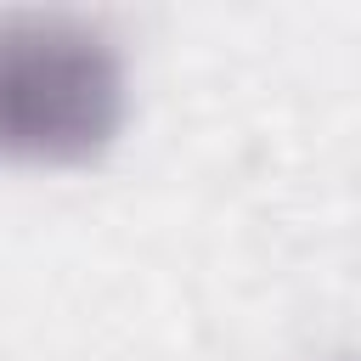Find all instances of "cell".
<instances>
[{"label": "cell", "mask_w": 361, "mask_h": 361, "mask_svg": "<svg viewBox=\"0 0 361 361\" xmlns=\"http://www.w3.org/2000/svg\"><path fill=\"white\" fill-rule=\"evenodd\" d=\"M118 45L73 11H0V158L85 164L124 124Z\"/></svg>", "instance_id": "obj_1"}]
</instances>
